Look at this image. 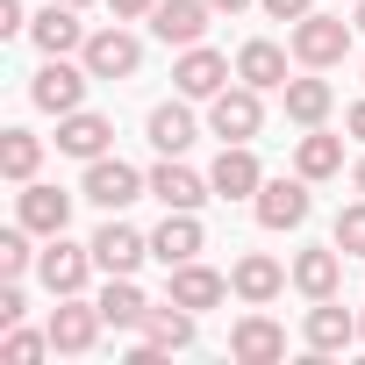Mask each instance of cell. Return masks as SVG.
<instances>
[{"mask_svg":"<svg viewBox=\"0 0 365 365\" xmlns=\"http://www.w3.org/2000/svg\"><path fill=\"white\" fill-rule=\"evenodd\" d=\"M143 194H150V179H143L136 165H122V158H86V201H93V208L122 215V208L143 201Z\"/></svg>","mask_w":365,"mask_h":365,"instance_id":"cell-1","label":"cell"},{"mask_svg":"<svg viewBox=\"0 0 365 365\" xmlns=\"http://www.w3.org/2000/svg\"><path fill=\"white\" fill-rule=\"evenodd\" d=\"M344 51H351V22H336V15H301V22H294V58H301L308 72L344 65Z\"/></svg>","mask_w":365,"mask_h":365,"instance_id":"cell-2","label":"cell"},{"mask_svg":"<svg viewBox=\"0 0 365 365\" xmlns=\"http://www.w3.org/2000/svg\"><path fill=\"white\" fill-rule=\"evenodd\" d=\"M258 122H265L258 86H222V93L208 101V129H215L222 143H251V136H258Z\"/></svg>","mask_w":365,"mask_h":365,"instance_id":"cell-3","label":"cell"},{"mask_svg":"<svg viewBox=\"0 0 365 365\" xmlns=\"http://www.w3.org/2000/svg\"><path fill=\"white\" fill-rule=\"evenodd\" d=\"M194 344V308H179V301H165V308H150L143 315V344L129 351L136 365H150V358H165V351H187Z\"/></svg>","mask_w":365,"mask_h":365,"instance_id":"cell-4","label":"cell"},{"mask_svg":"<svg viewBox=\"0 0 365 365\" xmlns=\"http://www.w3.org/2000/svg\"><path fill=\"white\" fill-rule=\"evenodd\" d=\"M79 65L93 72V79H129L136 65H143V43L115 22V29H101V36H86V51H79Z\"/></svg>","mask_w":365,"mask_h":365,"instance_id":"cell-5","label":"cell"},{"mask_svg":"<svg viewBox=\"0 0 365 365\" xmlns=\"http://www.w3.org/2000/svg\"><path fill=\"white\" fill-rule=\"evenodd\" d=\"M101 322H108V315H101V301L86 308L79 294H58V308H51V351H72V358H79V351H93Z\"/></svg>","mask_w":365,"mask_h":365,"instance_id":"cell-6","label":"cell"},{"mask_svg":"<svg viewBox=\"0 0 365 365\" xmlns=\"http://www.w3.org/2000/svg\"><path fill=\"white\" fill-rule=\"evenodd\" d=\"M172 86L187 93V101H215V93L230 86V58H222V51H208V43L179 51V65H172Z\"/></svg>","mask_w":365,"mask_h":365,"instance_id":"cell-7","label":"cell"},{"mask_svg":"<svg viewBox=\"0 0 365 365\" xmlns=\"http://www.w3.org/2000/svg\"><path fill=\"white\" fill-rule=\"evenodd\" d=\"M208 0H158V8H150V36L158 43H179V51H194L201 36H208Z\"/></svg>","mask_w":365,"mask_h":365,"instance_id":"cell-8","label":"cell"},{"mask_svg":"<svg viewBox=\"0 0 365 365\" xmlns=\"http://www.w3.org/2000/svg\"><path fill=\"white\" fill-rule=\"evenodd\" d=\"M251 215L265 230H301L308 222V179H265L258 201H251Z\"/></svg>","mask_w":365,"mask_h":365,"instance_id":"cell-9","label":"cell"},{"mask_svg":"<svg viewBox=\"0 0 365 365\" xmlns=\"http://www.w3.org/2000/svg\"><path fill=\"white\" fill-rule=\"evenodd\" d=\"M86 79H93L86 65H65V58H51V65L36 72V86H29V101H36V108H51V115H72V108L86 101Z\"/></svg>","mask_w":365,"mask_h":365,"instance_id":"cell-10","label":"cell"},{"mask_svg":"<svg viewBox=\"0 0 365 365\" xmlns=\"http://www.w3.org/2000/svg\"><path fill=\"white\" fill-rule=\"evenodd\" d=\"M208 187H215L222 201H258L265 172H258V158H251L244 143H222V158H215V172H208Z\"/></svg>","mask_w":365,"mask_h":365,"instance_id":"cell-11","label":"cell"},{"mask_svg":"<svg viewBox=\"0 0 365 365\" xmlns=\"http://www.w3.org/2000/svg\"><path fill=\"white\" fill-rule=\"evenodd\" d=\"M201 251V222H194V208H165V222H158V237H150V258L172 272V265H187Z\"/></svg>","mask_w":365,"mask_h":365,"instance_id":"cell-12","label":"cell"},{"mask_svg":"<svg viewBox=\"0 0 365 365\" xmlns=\"http://www.w3.org/2000/svg\"><path fill=\"white\" fill-rule=\"evenodd\" d=\"M29 36H36V51H43V58L86 51V29H79V15H72V0H51V8L29 22Z\"/></svg>","mask_w":365,"mask_h":365,"instance_id":"cell-13","label":"cell"},{"mask_svg":"<svg viewBox=\"0 0 365 365\" xmlns=\"http://www.w3.org/2000/svg\"><path fill=\"white\" fill-rule=\"evenodd\" d=\"M15 215L36 230V237H65V222H72V194H58V187H22V201H15Z\"/></svg>","mask_w":365,"mask_h":365,"instance_id":"cell-14","label":"cell"},{"mask_svg":"<svg viewBox=\"0 0 365 365\" xmlns=\"http://www.w3.org/2000/svg\"><path fill=\"white\" fill-rule=\"evenodd\" d=\"M230 351H237L244 365H272V358H287V329H279L272 315H244V322L230 329Z\"/></svg>","mask_w":365,"mask_h":365,"instance_id":"cell-15","label":"cell"},{"mask_svg":"<svg viewBox=\"0 0 365 365\" xmlns=\"http://www.w3.org/2000/svg\"><path fill=\"white\" fill-rule=\"evenodd\" d=\"M143 258H150V237H136L129 222H108V230L93 237V265H101V272H136Z\"/></svg>","mask_w":365,"mask_h":365,"instance_id":"cell-16","label":"cell"},{"mask_svg":"<svg viewBox=\"0 0 365 365\" xmlns=\"http://www.w3.org/2000/svg\"><path fill=\"white\" fill-rule=\"evenodd\" d=\"M86 265H93V244L79 251V244L51 237V251H43V265H36V272H43V287H51V294H79V287H86Z\"/></svg>","mask_w":365,"mask_h":365,"instance_id":"cell-17","label":"cell"},{"mask_svg":"<svg viewBox=\"0 0 365 365\" xmlns=\"http://www.w3.org/2000/svg\"><path fill=\"white\" fill-rule=\"evenodd\" d=\"M150 194H158L165 208H201V201H208L215 187H208L201 172H187V165H179V158H165V165L150 172Z\"/></svg>","mask_w":365,"mask_h":365,"instance_id":"cell-18","label":"cell"},{"mask_svg":"<svg viewBox=\"0 0 365 365\" xmlns=\"http://www.w3.org/2000/svg\"><path fill=\"white\" fill-rule=\"evenodd\" d=\"M108 115H58V150H72V158H108Z\"/></svg>","mask_w":365,"mask_h":365,"instance_id":"cell-19","label":"cell"},{"mask_svg":"<svg viewBox=\"0 0 365 365\" xmlns=\"http://www.w3.org/2000/svg\"><path fill=\"white\" fill-rule=\"evenodd\" d=\"M230 287L251 301V308H265L279 287H287V272H279V258H265V251H251V258H237V272H230Z\"/></svg>","mask_w":365,"mask_h":365,"instance_id":"cell-20","label":"cell"},{"mask_svg":"<svg viewBox=\"0 0 365 365\" xmlns=\"http://www.w3.org/2000/svg\"><path fill=\"white\" fill-rule=\"evenodd\" d=\"M351 336H358V315H351V308H336V301H315V308H308V351L329 358V351H344Z\"/></svg>","mask_w":365,"mask_h":365,"instance_id":"cell-21","label":"cell"},{"mask_svg":"<svg viewBox=\"0 0 365 365\" xmlns=\"http://www.w3.org/2000/svg\"><path fill=\"white\" fill-rule=\"evenodd\" d=\"M336 279H344V251H301V258H294V287H301L308 301H329Z\"/></svg>","mask_w":365,"mask_h":365,"instance_id":"cell-22","label":"cell"},{"mask_svg":"<svg viewBox=\"0 0 365 365\" xmlns=\"http://www.w3.org/2000/svg\"><path fill=\"white\" fill-rule=\"evenodd\" d=\"M172 301H179V308H194V315L215 308V301H222V272H208V265H194V258H187V265H172Z\"/></svg>","mask_w":365,"mask_h":365,"instance_id":"cell-23","label":"cell"},{"mask_svg":"<svg viewBox=\"0 0 365 365\" xmlns=\"http://www.w3.org/2000/svg\"><path fill=\"white\" fill-rule=\"evenodd\" d=\"M237 79L258 86V93H265V86H287V51H279V43H244V51H237Z\"/></svg>","mask_w":365,"mask_h":365,"instance_id":"cell-24","label":"cell"},{"mask_svg":"<svg viewBox=\"0 0 365 365\" xmlns=\"http://www.w3.org/2000/svg\"><path fill=\"white\" fill-rule=\"evenodd\" d=\"M101 315H108L115 329H136V322L150 315V301L136 294V279H129V272H108V287H101Z\"/></svg>","mask_w":365,"mask_h":365,"instance_id":"cell-25","label":"cell"},{"mask_svg":"<svg viewBox=\"0 0 365 365\" xmlns=\"http://www.w3.org/2000/svg\"><path fill=\"white\" fill-rule=\"evenodd\" d=\"M279 93H287V115H294L301 129H315V122L329 115V101H336V93H329V79H287Z\"/></svg>","mask_w":365,"mask_h":365,"instance_id":"cell-26","label":"cell"},{"mask_svg":"<svg viewBox=\"0 0 365 365\" xmlns=\"http://www.w3.org/2000/svg\"><path fill=\"white\" fill-rule=\"evenodd\" d=\"M150 143H158L165 158H179V150L194 143V115L179 108V101H165V108H150Z\"/></svg>","mask_w":365,"mask_h":365,"instance_id":"cell-27","label":"cell"},{"mask_svg":"<svg viewBox=\"0 0 365 365\" xmlns=\"http://www.w3.org/2000/svg\"><path fill=\"white\" fill-rule=\"evenodd\" d=\"M294 172H301V179H329V172H344V143H336V136H322V129H315V136H301Z\"/></svg>","mask_w":365,"mask_h":365,"instance_id":"cell-28","label":"cell"},{"mask_svg":"<svg viewBox=\"0 0 365 365\" xmlns=\"http://www.w3.org/2000/svg\"><path fill=\"white\" fill-rule=\"evenodd\" d=\"M36 158H43V143H36L29 129H8V136H0V172H8L15 187H29V179H36Z\"/></svg>","mask_w":365,"mask_h":365,"instance_id":"cell-29","label":"cell"},{"mask_svg":"<svg viewBox=\"0 0 365 365\" xmlns=\"http://www.w3.org/2000/svg\"><path fill=\"white\" fill-rule=\"evenodd\" d=\"M29 222H15V230H0V272H8V279H22L29 272Z\"/></svg>","mask_w":365,"mask_h":365,"instance_id":"cell-30","label":"cell"},{"mask_svg":"<svg viewBox=\"0 0 365 365\" xmlns=\"http://www.w3.org/2000/svg\"><path fill=\"white\" fill-rule=\"evenodd\" d=\"M43 351H51V329L36 336V329H15V322H8V344H0V358H8V365H36Z\"/></svg>","mask_w":365,"mask_h":365,"instance_id":"cell-31","label":"cell"},{"mask_svg":"<svg viewBox=\"0 0 365 365\" xmlns=\"http://www.w3.org/2000/svg\"><path fill=\"white\" fill-rule=\"evenodd\" d=\"M336 251H344V258H365V201H351V208L336 215Z\"/></svg>","mask_w":365,"mask_h":365,"instance_id":"cell-32","label":"cell"},{"mask_svg":"<svg viewBox=\"0 0 365 365\" xmlns=\"http://www.w3.org/2000/svg\"><path fill=\"white\" fill-rule=\"evenodd\" d=\"M258 8H265L272 22H301V15H308V0H258Z\"/></svg>","mask_w":365,"mask_h":365,"instance_id":"cell-33","label":"cell"},{"mask_svg":"<svg viewBox=\"0 0 365 365\" xmlns=\"http://www.w3.org/2000/svg\"><path fill=\"white\" fill-rule=\"evenodd\" d=\"M0 322H22V287H15V279L0 287Z\"/></svg>","mask_w":365,"mask_h":365,"instance_id":"cell-34","label":"cell"},{"mask_svg":"<svg viewBox=\"0 0 365 365\" xmlns=\"http://www.w3.org/2000/svg\"><path fill=\"white\" fill-rule=\"evenodd\" d=\"M15 29H29L22 22V0H0V36H15Z\"/></svg>","mask_w":365,"mask_h":365,"instance_id":"cell-35","label":"cell"},{"mask_svg":"<svg viewBox=\"0 0 365 365\" xmlns=\"http://www.w3.org/2000/svg\"><path fill=\"white\" fill-rule=\"evenodd\" d=\"M158 0H115V22H136V15H150Z\"/></svg>","mask_w":365,"mask_h":365,"instance_id":"cell-36","label":"cell"},{"mask_svg":"<svg viewBox=\"0 0 365 365\" xmlns=\"http://www.w3.org/2000/svg\"><path fill=\"white\" fill-rule=\"evenodd\" d=\"M344 122H351V136H358V143H365V101H358V108H351V115H344Z\"/></svg>","mask_w":365,"mask_h":365,"instance_id":"cell-37","label":"cell"},{"mask_svg":"<svg viewBox=\"0 0 365 365\" xmlns=\"http://www.w3.org/2000/svg\"><path fill=\"white\" fill-rule=\"evenodd\" d=\"M208 8H215V15H244V8H251V0H208Z\"/></svg>","mask_w":365,"mask_h":365,"instance_id":"cell-38","label":"cell"},{"mask_svg":"<svg viewBox=\"0 0 365 365\" xmlns=\"http://www.w3.org/2000/svg\"><path fill=\"white\" fill-rule=\"evenodd\" d=\"M351 179H358V194H365V158H358V172H351Z\"/></svg>","mask_w":365,"mask_h":365,"instance_id":"cell-39","label":"cell"},{"mask_svg":"<svg viewBox=\"0 0 365 365\" xmlns=\"http://www.w3.org/2000/svg\"><path fill=\"white\" fill-rule=\"evenodd\" d=\"M358 344H365V308H358Z\"/></svg>","mask_w":365,"mask_h":365,"instance_id":"cell-40","label":"cell"},{"mask_svg":"<svg viewBox=\"0 0 365 365\" xmlns=\"http://www.w3.org/2000/svg\"><path fill=\"white\" fill-rule=\"evenodd\" d=\"M358 29H365V0H358Z\"/></svg>","mask_w":365,"mask_h":365,"instance_id":"cell-41","label":"cell"},{"mask_svg":"<svg viewBox=\"0 0 365 365\" xmlns=\"http://www.w3.org/2000/svg\"><path fill=\"white\" fill-rule=\"evenodd\" d=\"M72 8H86V0H72Z\"/></svg>","mask_w":365,"mask_h":365,"instance_id":"cell-42","label":"cell"}]
</instances>
